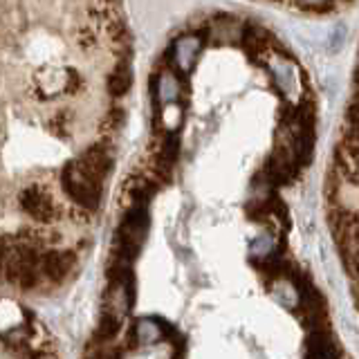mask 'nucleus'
Instances as JSON below:
<instances>
[{"label":"nucleus","mask_w":359,"mask_h":359,"mask_svg":"<svg viewBox=\"0 0 359 359\" xmlns=\"http://www.w3.org/2000/svg\"><path fill=\"white\" fill-rule=\"evenodd\" d=\"M177 97H180V81L171 70H164L157 76V99H160V104L166 106L173 104Z\"/></svg>","instance_id":"12"},{"label":"nucleus","mask_w":359,"mask_h":359,"mask_svg":"<svg viewBox=\"0 0 359 359\" xmlns=\"http://www.w3.org/2000/svg\"><path fill=\"white\" fill-rule=\"evenodd\" d=\"M117 332H119V317L110 310V312L104 314V317H101L99 328H97V337H99V339H104V341H110Z\"/></svg>","instance_id":"13"},{"label":"nucleus","mask_w":359,"mask_h":359,"mask_svg":"<svg viewBox=\"0 0 359 359\" xmlns=\"http://www.w3.org/2000/svg\"><path fill=\"white\" fill-rule=\"evenodd\" d=\"M76 166L81 168V171L88 175V177H93L95 182H101L108 171H110V155L106 149H101V146H93V149H88L81 157L76 160Z\"/></svg>","instance_id":"5"},{"label":"nucleus","mask_w":359,"mask_h":359,"mask_svg":"<svg viewBox=\"0 0 359 359\" xmlns=\"http://www.w3.org/2000/svg\"><path fill=\"white\" fill-rule=\"evenodd\" d=\"M171 325L157 319H140L135 323V339L142 346H153L155 341H160L164 334H171Z\"/></svg>","instance_id":"8"},{"label":"nucleus","mask_w":359,"mask_h":359,"mask_svg":"<svg viewBox=\"0 0 359 359\" xmlns=\"http://www.w3.org/2000/svg\"><path fill=\"white\" fill-rule=\"evenodd\" d=\"M306 344H308L306 353L312 357H339V351L334 348V341L330 339V334L325 328L310 330V337Z\"/></svg>","instance_id":"9"},{"label":"nucleus","mask_w":359,"mask_h":359,"mask_svg":"<svg viewBox=\"0 0 359 359\" xmlns=\"http://www.w3.org/2000/svg\"><path fill=\"white\" fill-rule=\"evenodd\" d=\"M346 117H348V123H351V130H357V126H359V119H357V97L351 101V106H348Z\"/></svg>","instance_id":"16"},{"label":"nucleus","mask_w":359,"mask_h":359,"mask_svg":"<svg viewBox=\"0 0 359 359\" xmlns=\"http://www.w3.org/2000/svg\"><path fill=\"white\" fill-rule=\"evenodd\" d=\"M146 229H149V213H146L144 202H135L117 231V243H115L117 261L130 263L140 254L146 238Z\"/></svg>","instance_id":"1"},{"label":"nucleus","mask_w":359,"mask_h":359,"mask_svg":"<svg viewBox=\"0 0 359 359\" xmlns=\"http://www.w3.org/2000/svg\"><path fill=\"white\" fill-rule=\"evenodd\" d=\"M20 205L32 218H36L41 222H52L56 218V207L52 198L48 196V191L41 187H27L20 196Z\"/></svg>","instance_id":"4"},{"label":"nucleus","mask_w":359,"mask_h":359,"mask_svg":"<svg viewBox=\"0 0 359 359\" xmlns=\"http://www.w3.org/2000/svg\"><path fill=\"white\" fill-rule=\"evenodd\" d=\"M252 252V258H269L274 252V243L269 236H261V238H256L250 247Z\"/></svg>","instance_id":"14"},{"label":"nucleus","mask_w":359,"mask_h":359,"mask_svg":"<svg viewBox=\"0 0 359 359\" xmlns=\"http://www.w3.org/2000/svg\"><path fill=\"white\" fill-rule=\"evenodd\" d=\"M61 184L65 194L70 196L79 207L83 209H97L101 200V182H95L93 177H88L76 162H67L61 173Z\"/></svg>","instance_id":"3"},{"label":"nucleus","mask_w":359,"mask_h":359,"mask_svg":"<svg viewBox=\"0 0 359 359\" xmlns=\"http://www.w3.org/2000/svg\"><path fill=\"white\" fill-rule=\"evenodd\" d=\"M306 3H325V0H306Z\"/></svg>","instance_id":"17"},{"label":"nucleus","mask_w":359,"mask_h":359,"mask_svg":"<svg viewBox=\"0 0 359 359\" xmlns=\"http://www.w3.org/2000/svg\"><path fill=\"white\" fill-rule=\"evenodd\" d=\"M267 43H269L267 32H263L261 27H256V25H247L245 27V32H243V48H245L247 54L252 56V59L267 48Z\"/></svg>","instance_id":"11"},{"label":"nucleus","mask_w":359,"mask_h":359,"mask_svg":"<svg viewBox=\"0 0 359 359\" xmlns=\"http://www.w3.org/2000/svg\"><path fill=\"white\" fill-rule=\"evenodd\" d=\"M133 86V74H130V67L128 63H119L112 74L108 76V93L112 97H123L130 90Z\"/></svg>","instance_id":"10"},{"label":"nucleus","mask_w":359,"mask_h":359,"mask_svg":"<svg viewBox=\"0 0 359 359\" xmlns=\"http://www.w3.org/2000/svg\"><path fill=\"white\" fill-rule=\"evenodd\" d=\"M177 151H180V137H177V133H168V137L164 142V151H162V160L166 162V166H171L175 162Z\"/></svg>","instance_id":"15"},{"label":"nucleus","mask_w":359,"mask_h":359,"mask_svg":"<svg viewBox=\"0 0 359 359\" xmlns=\"http://www.w3.org/2000/svg\"><path fill=\"white\" fill-rule=\"evenodd\" d=\"M43 272L48 274L52 280L61 283V280L72 272L74 267V254L72 252H48L43 256Z\"/></svg>","instance_id":"7"},{"label":"nucleus","mask_w":359,"mask_h":359,"mask_svg":"<svg viewBox=\"0 0 359 359\" xmlns=\"http://www.w3.org/2000/svg\"><path fill=\"white\" fill-rule=\"evenodd\" d=\"M0 267H5L7 278L11 283L25 290L39 283V252L29 243H16V245L11 243Z\"/></svg>","instance_id":"2"},{"label":"nucleus","mask_w":359,"mask_h":359,"mask_svg":"<svg viewBox=\"0 0 359 359\" xmlns=\"http://www.w3.org/2000/svg\"><path fill=\"white\" fill-rule=\"evenodd\" d=\"M200 48H202V43L196 36H182V39L175 41V45H173V61H175V65L184 74L196 67L198 56H200Z\"/></svg>","instance_id":"6"}]
</instances>
